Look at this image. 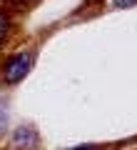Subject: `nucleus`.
<instances>
[{
    "mask_svg": "<svg viewBox=\"0 0 137 150\" xmlns=\"http://www.w3.org/2000/svg\"><path fill=\"white\" fill-rule=\"evenodd\" d=\"M30 68H32V53L30 50L18 53V55H13L10 60H5V65H3V78H5L8 83H20L22 78L30 73Z\"/></svg>",
    "mask_w": 137,
    "mask_h": 150,
    "instance_id": "f257e3e1",
    "label": "nucleus"
},
{
    "mask_svg": "<svg viewBox=\"0 0 137 150\" xmlns=\"http://www.w3.org/2000/svg\"><path fill=\"white\" fill-rule=\"evenodd\" d=\"M13 148L15 150H32L37 148V133L32 125H20L13 133Z\"/></svg>",
    "mask_w": 137,
    "mask_h": 150,
    "instance_id": "f03ea898",
    "label": "nucleus"
},
{
    "mask_svg": "<svg viewBox=\"0 0 137 150\" xmlns=\"http://www.w3.org/2000/svg\"><path fill=\"white\" fill-rule=\"evenodd\" d=\"M8 133V110L0 105V138Z\"/></svg>",
    "mask_w": 137,
    "mask_h": 150,
    "instance_id": "7ed1b4c3",
    "label": "nucleus"
},
{
    "mask_svg": "<svg viewBox=\"0 0 137 150\" xmlns=\"http://www.w3.org/2000/svg\"><path fill=\"white\" fill-rule=\"evenodd\" d=\"M135 3H137V0H112V5H115V8H132Z\"/></svg>",
    "mask_w": 137,
    "mask_h": 150,
    "instance_id": "20e7f679",
    "label": "nucleus"
},
{
    "mask_svg": "<svg viewBox=\"0 0 137 150\" xmlns=\"http://www.w3.org/2000/svg\"><path fill=\"white\" fill-rule=\"evenodd\" d=\"M8 35V18L5 15H0V40Z\"/></svg>",
    "mask_w": 137,
    "mask_h": 150,
    "instance_id": "39448f33",
    "label": "nucleus"
},
{
    "mask_svg": "<svg viewBox=\"0 0 137 150\" xmlns=\"http://www.w3.org/2000/svg\"><path fill=\"white\" fill-rule=\"evenodd\" d=\"M70 150H95L92 145H77V148H70Z\"/></svg>",
    "mask_w": 137,
    "mask_h": 150,
    "instance_id": "423d86ee",
    "label": "nucleus"
}]
</instances>
